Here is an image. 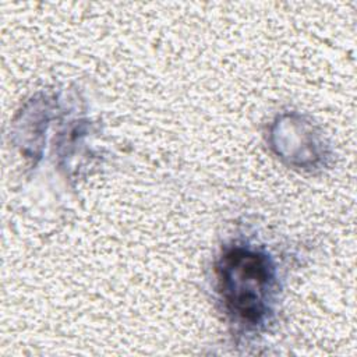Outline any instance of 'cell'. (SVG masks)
Segmentation results:
<instances>
[{
  "label": "cell",
  "mask_w": 357,
  "mask_h": 357,
  "mask_svg": "<svg viewBox=\"0 0 357 357\" xmlns=\"http://www.w3.org/2000/svg\"><path fill=\"white\" fill-rule=\"evenodd\" d=\"M219 293L227 311L237 319L259 324L269 311L275 291L271 259L255 250H227L216 266Z\"/></svg>",
  "instance_id": "cell-1"
}]
</instances>
